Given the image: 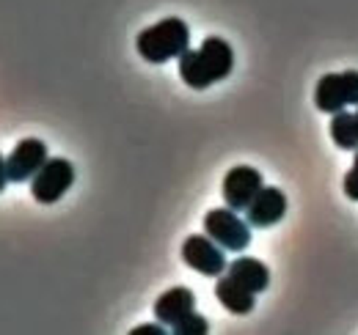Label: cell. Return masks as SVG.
Listing matches in <instances>:
<instances>
[{
    "label": "cell",
    "instance_id": "obj_1",
    "mask_svg": "<svg viewBox=\"0 0 358 335\" xmlns=\"http://www.w3.org/2000/svg\"><path fill=\"white\" fill-rule=\"evenodd\" d=\"M231 69H234V50L221 36H210L199 50H185L179 55V77L196 91L221 83L231 75Z\"/></svg>",
    "mask_w": 358,
    "mask_h": 335
},
{
    "label": "cell",
    "instance_id": "obj_2",
    "mask_svg": "<svg viewBox=\"0 0 358 335\" xmlns=\"http://www.w3.org/2000/svg\"><path fill=\"white\" fill-rule=\"evenodd\" d=\"M135 47L143 61L166 64L171 58H179L185 50H190V31H187L185 20L169 17V20H160L157 25L141 31L135 39Z\"/></svg>",
    "mask_w": 358,
    "mask_h": 335
},
{
    "label": "cell",
    "instance_id": "obj_3",
    "mask_svg": "<svg viewBox=\"0 0 358 335\" xmlns=\"http://www.w3.org/2000/svg\"><path fill=\"white\" fill-rule=\"evenodd\" d=\"M204 231L210 239H215L224 251L243 253L251 245V223L237 217L234 209H210L204 217Z\"/></svg>",
    "mask_w": 358,
    "mask_h": 335
},
{
    "label": "cell",
    "instance_id": "obj_4",
    "mask_svg": "<svg viewBox=\"0 0 358 335\" xmlns=\"http://www.w3.org/2000/svg\"><path fill=\"white\" fill-rule=\"evenodd\" d=\"M314 105L322 113H339L350 105H358V72H336L317 80Z\"/></svg>",
    "mask_w": 358,
    "mask_h": 335
},
{
    "label": "cell",
    "instance_id": "obj_5",
    "mask_svg": "<svg viewBox=\"0 0 358 335\" xmlns=\"http://www.w3.org/2000/svg\"><path fill=\"white\" fill-rule=\"evenodd\" d=\"M75 184V168L64 157H47L39 173L31 179V193L39 204H55Z\"/></svg>",
    "mask_w": 358,
    "mask_h": 335
},
{
    "label": "cell",
    "instance_id": "obj_6",
    "mask_svg": "<svg viewBox=\"0 0 358 335\" xmlns=\"http://www.w3.org/2000/svg\"><path fill=\"white\" fill-rule=\"evenodd\" d=\"M182 261L190 269H196L199 275H207V278H218V275L226 272L224 248L215 239H210L207 234L204 237L201 234H193V237L185 239V245H182Z\"/></svg>",
    "mask_w": 358,
    "mask_h": 335
},
{
    "label": "cell",
    "instance_id": "obj_7",
    "mask_svg": "<svg viewBox=\"0 0 358 335\" xmlns=\"http://www.w3.org/2000/svg\"><path fill=\"white\" fill-rule=\"evenodd\" d=\"M262 173L251 165H234L224 176V201L229 209H248V204L262 190Z\"/></svg>",
    "mask_w": 358,
    "mask_h": 335
},
{
    "label": "cell",
    "instance_id": "obj_8",
    "mask_svg": "<svg viewBox=\"0 0 358 335\" xmlns=\"http://www.w3.org/2000/svg\"><path fill=\"white\" fill-rule=\"evenodd\" d=\"M47 163V146L36 137H25L17 143V149L6 157L8 181H28L39 173V168Z\"/></svg>",
    "mask_w": 358,
    "mask_h": 335
},
{
    "label": "cell",
    "instance_id": "obj_9",
    "mask_svg": "<svg viewBox=\"0 0 358 335\" xmlns=\"http://www.w3.org/2000/svg\"><path fill=\"white\" fill-rule=\"evenodd\" d=\"M284 214H287V195L278 187H262L245 209V217L254 228H270L281 223Z\"/></svg>",
    "mask_w": 358,
    "mask_h": 335
},
{
    "label": "cell",
    "instance_id": "obj_10",
    "mask_svg": "<svg viewBox=\"0 0 358 335\" xmlns=\"http://www.w3.org/2000/svg\"><path fill=\"white\" fill-rule=\"evenodd\" d=\"M193 308H196L193 292L185 289V286H174V289H169V292H163L157 297V302H155V319L160 325H166V327H174L187 313H193Z\"/></svg>",
    "mask_w": 358,
    "mask_h": 335
},
{
    "label": "cell",
    "instance_id": "obj_11",
    "mask_svg": "<svg viewBox=\"0 0 358 335\" xmlns=\"http://www.w3.org/2000/svg\"><path fill=\"white\" fill-rule=\"evenodd\" d=\"M226 275H231L237 283H243L245 289H251L254 294L265 292L270 283V269L262 264V261L251 258V255H240V258H234V261L226 267Z\"/></svg>",
    "mask_w": 358,
    "mask_h": 335
},
{
    "label": "cell",
    "instance_id": "obj_12",
    "mask_svg": "<svg viewBox=\"0 0 358 335\" xmlns=\"http://www.w3.org/2000/svg\"><path fill=\"white\" fill-rule=\"evenodd\" d=\"M215 297L221 299V305H224L226 311H231V313H237V316L251 313L254 305H257V294L251 292V289H245L243 283H237L231 275L218 278V283H215Z\"/></svg>",
    "mask_w": 358,
    "mask_h": 335
},
{
    "label": "cell",
    "instance_id": "obj_13",
    "mask_svg": "<svg viewBox=\"0 0 358 335\" xmlns=\"http://www.w3.org/2000/svg\"><path fill=\"white\" fill-rule=\"evenodd\" d=\"M331 137L339 149L345 151H356L358 149V110L356 113H348V110H339L334 113L331 119Z\"/></svg>",
    "mask_w": 358,
    "mask_h": 335
},
{
    "label": "cell",
    "instance_id": "obj_14",
    "mask_svg": "<svg viewBox=\"0 0 358 335\" xmlns=\"http://www.w3.org/2000/svg\"><path fill=\"white\" fill-rule=\"evenodd\" d=\"M207 330H210V322H207L204 316H199L196 311H193V313H187L179 325L171 327V333L174 335H204Z\"/></svg>",
    "mask_w": 358,
    "mask_h": 335
},
{
    "label": "cell",
    "instance_id": "obj_15",
    "mask_svg": "<svg viewBox=\"0 0 358 335\" xmlns=\"http://www.w3.org/2000/svg\"><path fill=\"white\" fill-rule=\"evenodd\" d=\"M345 195L350 198V201H358V149H356V160H353V168L348 170V176H345Z\"/></svg>",
    "mask_w": 358,
    "mask_h": 335
},
{
    "label": "cell",
    "instance_id": "obj_16",
    "mask_svg": "<svg viewBox=\"0 0 358 335\" xmlns=\"http://www.w3.org/2000/svg\"><path fill=\"white\" fill-rule=\"evenodd\" d=\"M135 335H163L166 333V325H160V322H157V325H141V327H135L133 330Z\"/></svg>",
    "mask_w": 358,
    "mask_h": 335
},
{
    "label": "cell",
    "instance_id": "obj_17",
    "mask_svg": "<svg viewBox=\"0 0 358 335\" xmlns=\"http://www.w3.org/2000/svg\"><path fill=\"white\" fill-rule=\"evenodd\" d=\"M6 184H8V170H6V157L0 154V193H3Z\"/></svg>",
    "mask_w": 358,
    "mask_h": 335
}]
</instances>
